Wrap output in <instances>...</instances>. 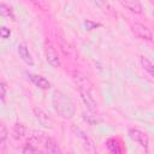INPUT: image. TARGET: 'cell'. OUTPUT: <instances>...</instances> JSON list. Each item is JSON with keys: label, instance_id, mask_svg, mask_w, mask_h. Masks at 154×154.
Listing matches in <instances>:
<instances>
[{"label": "cell", "instance_id": "6da1fadb", "mask_svg": "<svg viewBox=\"0 0 154 154\" xmlns=\"http://www.w3.org/2000/svg\"><path fill=\"white\" fill-rule=\"evenodd\" d=\"M52 102H53V107L55 109V112L64 119H71L75 113H76V108L75 105L72 102V100L64 94L63 91L55 90L53 93V97H52Z\"/></svg>", "mask_w": 154, "mask_h": 154}, {"label": "cell", "instance_id": "7a4b0ae2", "mask_svg": "<svg viewBox=\"0 0 154 154\" xmlns=\"http://www.w3.org/2000/svg\"><path fill=\"white\" fill-rule=\"evenodd\" d=\"M71 129H72V132L75 134V136L81 141V143H82V146L84 147L85 150H88V152H95V147H94V143H93L91 138L82 129H79V128H77L75 125Z\"/></svg>", "mask_w": 154, "mask_h": 154}, {"label": "cell", "instance_id": "3957f363", "mask_svg": "<svg viewBox=\"0 0 154 154\" xmlns=\"http://www.w3.org/2000/svg\"><path fill=\"white\" fill-rule=\"evenodd\" d=\"M128 135H129V137H130L135 143H137L140 147L144 148L146 150L148 149L149 140H148V136H147L143 131H141V130H138V129H129Z\"/></svg>", "mask_w": 154, "mask_h": 154}, {"label": "cell", "instance_id": "277c9868", "mask_svg": "<svg viewBox=\"0 0 154 154\" xmlns=\"http://www.w3.org/2000/svg\"><path fill=\"white\" fill-rule=\"evenodd\" d=\"M132 31L137 37H140L142 40H146V41H152L153 40V32L144 24H141V23L132 24Z\"/></svg>", "mask_w": 154, "mask_h": 154}, {"label": "cell", "instance_id": "5b68a950", "mask_svg": "<svg viewBox=\"0 0 154 154\" xmlns=\"http://www.w3.org/2000/svg\"><path fill=\"white\" fill-rule=\"evenodd\" d=\"M45 57L47 63L53 66V67H59L60 66V59L58 57L57 51L54 49V47L52 45H46L45 46Z\"/></svg>", "mask_w": 154, "mask_h": 154}, {"label": "cell", "instance_id": "8992f818", "mask_svg": "<svg viewBox=\"0 0 154 154\" xmlns=\"http://www.w3.org/2000/svg\"><path fill=\"white\" fill-rule=\"evenodd\" d=\"M72 79L77 84L78 89H85V90L91 91V83L89 82L88 77L84 73H82L79 71H73L72 72Z\"/></svg>", "mask_w": 154, "mask_h": 154}, {"label": "cell", "instance_id": "52a82bcc", "mask_svg": "<svg viewBox=\"0 0 154 154\" xmlns=\"http://www.w3.org/2000/svg\"><path fill=\"white\" fill-rule=\"evenodd\" d=\"M32 111H34V114H35L36 119L38 120V123H40L42 126H45V128H52L53 122H52L51 117H49L42 108H40V107H34Z\"/></svg>", "mask_w": 154, "mask_h": 154}, {"label": "cell", "instance_id": "ba28073f", "mask_svg": "<svg viewBox=\"0 0 154 154\" xmlns=\"http://www.w3.org/2000/svg\"><path fill=\"white\" fill-rule=\"evenodd\" d=\"M79 91V95L84 102V105L87 106V108L90 111V112H95L96 111V102L94 100V97L91 96V93L89 90H85V89H78Z\"/></svg>", "mask_w": 154, "mask_h": 154}, {"label": "cell", "instance_id": "9c48e42d", "mask_svg": "<svg viewBox=\"0 0 154 154\" xmlns=\"http://www.w3.org/2000/svg\"><path fill=\"white\" fill-rule=\"evenodd\" d=\"M119 1L123 5V7H125L126 10H129L135 14H140L143 11V7L138 0H119Z\"/></svg>", "mask_w": 154, "mask_h": 154}, {"label": "cell", "instance_id": "30bf717a", "mask_svg": "<svg viewBox=\"0 0 154 154\" xmlns=\"http://www.w3.org/2000/svg\"><path fill=\"white\" fill-rule=\"evenodd\" d=\"M17 52H18L19 58H20L25 64H28L29 66H32V65H34L32 57H31V54H30V52H29V49H28V47H26L25 43H19V45H18V48H17Z\"/></svg>", "mask_w": 154, "mask_h": 154}, {"label": "cell", "instance_id": "8fae6325", "mask_svg": "<svg viewBox=\"0 0 154 154\" xmlns=\"http://www.w3.org/2000/svg\"><path fill=\"white\" fill-rule=\"evenodd\" d=\"M29 76V78H30V81L36 85V87H38L40 89H49L51 88V82L47 79V78H45L43 76H40V75H32V73H29L28 75Z\"/></svg>", "mask_w": 154, "mask_h": 154}, {"label": "cell", "instance_id": "7c38bea8", "mask_svg": "<svg viewBox=\"0 0 154 154\" xmlns=\"http://www.w3.org/2000/svg\"><path fill=\"white\" fill-rule=\"evenodd\" d=\"M26 131H28V129H26V126L24 124L16 123L13 125V128H12V137L14 140H22L26 135Z\"/></svg>", "mask_w": 154, "mask_h": 154}, {"label": "cell", "instance_id": "4fadbf2b", "mask_svg": "<svg viewBox=\"0 0 154 154\" xmlns=\"http://www.w3.org/2000/svg\"><path fill=\"white\" fill-rule=\"evenodd\" d=\"M45 148L48 153H60L61 152L58 146V142L52 137H48L45 140Z\"/></svg>", "mask_w": 154, "mask_h": 154}, {"label": "cell", "instance_id": "5bb4252c", "mask_svg": "<svg viewBox=\"0 0 154 154\" xmlns=\"http://www.w3.org/2000/svg\"><path fill=\"white\" fill-rule=\"evenodd\" d=\"M140 61H141L142 69L154 78V64L148 58H146V57H141L140 58Z\"/></svg>", "mask_w": 154, "mask_h": 154}, {"label": "cell", "instance_id": "9a60e30c", "mask_svg": "<svg viewBox=\"0 0 154 154\" xmlns=\"http://www.w3.org/2000/svg\"><path fill=\"white\" fill-rule=\"evenodd\" d=\"M106 147L108 148L109 152L112 153H120L122 149H120V144H118V141L114 140V138H108L106 141Z\"/></svg>", "mask_w": 154, "mask_h": 154}, {"label": "cell", "instance_id": "2e32d148", "mask_svg": "<svg viewBox=\"0 0 154 154\" xmlns=\"http://www.w3.org/2000/svg\"><path fill=\"white\" fill-rule=\"evenodd\" d=\"M0 12H1V14H2L4 17L10 18L11 20H16V17H14V14H13V12H12V8H11L10 6H7L6 4H4V2L0 5Z\"/></svg>", "mask_w": 154, "mask_h": 154}, {"label": "cell", "instance_id": "e0dca14e", "mask_svg": "<svg viewBox=\"0 0 154 154\" xmlns=\"http://www.w3.org/2000/svg\"><path fill=\"white\" fill-rule=\"evenodd\" d=\"M95 4H96L103 12L112 13V7L109 6V4H108L106 0H95Z\"/></svg>", "mask_w": 154, "mask_h": 154}, {"label": "cell", "instance_id": "ac0fdd59", "mask_svg": "<svg viewBox=\"0 0 154 154\" xmlns=\"http://www.w3.org/2000/svg\"><path fill=\"white\" fill-rule=\"evenodd\" d=\"M7 135H8V132H7V129H6L5 124H0V146H1V147H2V146L5 144V142H6Z\"/></svg>", "mask_w": 154, "mask_h": 154}, {"label": "cell", "instance_id": "d6986e66", "mask_svg": "<svg viewBox=\"0 0 154 154\" xmlns=\"http://www.w3.org/2000/svg\"><path fill=\"white\" fill-rule=\"evenodd\" d=\"M31 4H34L37 8L42 10V11H47L48 10V4L46 0H29Z\"/></svg>", "mask_w": 154, "mask_h": 154}, {"label": "cell", "instance_id": "ffe728a7", "mask_svg": "<svg viewBox=\"0 0 154 154\" xmlns=\"http://www.w3.org/2000/svg\"><path fill=\"white\" fill-rule=\"evenodd\" d=\"M38 149L35 147V146H32V144H30V143H26L24 147H23V149H22V152L23 153H25V154H31V153H36Z\"/></svg>", "mask_w": 154, "mask_h": 154}, {"label": "cell", "instance_id": "44dd1931", "mask_svg": "<svg viewBox=\"0 0 154 154\" xmlns=\"http://www.w3.org/2000/svg\"><path fill=\"white\" fill-rule=\"evenodd\" d=\"M0 91H1V94H0V96H1V101H2V102H5V97H6L7 87H6V83H5L4 81L0 83Z\"/></svg>", "mask_w": 154, "mask_h": 154}, {"label": "cell", "instance_id": "7402d4cb", "mask_svg": "<svg viewBox=\"0 0 154 154\" xmlns=\"http://www.w3.org/2000/svg\"><path fill=\"white\" fill-rule=\"evenodd\" d=\"M83 118H84L85 122H88V123L91 124V125H94V124L97 122V119H96L95 116H93V114H87V113H84V114H83Z\"/></svg>", "mask_w": 154, "mask_h": 154}, {"label": "cell", "instance_id": "603a6c76", "mask_svg": "<svg viewBox=\"0 0 154 154\" xmlns=\"http://www.w3.org/2000/svg\"><path fill=\"white\" fill-rule=\"evenodd\" d=\"M84 25L87 26L88 30H91V29H94V28H96V26H101L100 23H95V22H91V20H85V22H84Z\"/></svg>", "mask_w": 154, "mask_h": 154}, {"label": "cell", "instance_id": "cb8c5ba5", "mask_svg": "<svg viewBox=\"0 0 154 154\" xmlns=\"http://www.w3.org/2000/svg\"><path fill=\"white\" fill-rule=\"evenodd\" d=\"M0 35H1L2 38H8L10 35H11V31H10V29H7L6 26H1V29H0Z\"/></svg>", "mask_w": 154, "mask_h": 154}]
</instances>
